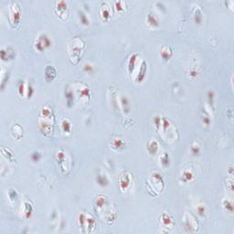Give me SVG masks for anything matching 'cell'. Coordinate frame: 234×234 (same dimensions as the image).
<instances>
[{
    "mask_svg": "<svg viewBox=\"0 0 234 234\" xmlns=\"http://www.w3.org/2000/svg\"><path fill=\"white\" fill-rule=\"evenodd\" d=\"M9 19L13 25H17L20 19V9L16 2H12L9 8Z\"/></svg>",
    "mask_w": 234,
    "mask_h": 234,
    "instance_id": "obj_3",
    "label": "cell"
},
{
    "mask_svg": "<svg viewBox=\"0 0 234 234\" xmlns=\"http://www.w3.org/2000/svg\"><path fill=\"white\" fill-rule=\"evenodd\" d=\"M121 104H122V106H123V111L128 112L129 109H130V104H129V102H128V100H127L126 97H123V98H122Z\"/></svg>",
    "mask_w": 234,
    "mask_h": 234,
    "instance_id": "obj_26",
    "label": "cell"
},
{
    "mask_svg": "<svg viewBox=\"0 0 234 234\" xmlns=\"http://www.w3.org/2000/svg\"><path fill=\"white\" fill-rule=\"evenodd\" d=\"M182 178H183L185 182H188V181H191L192 180V178H194V175H193V173L190 170H185L183 175H182Z\"/></svg>",
    "mask_w": 234,
    "mask_h": 234,
    "instance_id": "obj_23",
    "label": "cell"
},
{
    "mask_svg": "<svg viewBox=\"0 0 234 234\" xmlns=\"http://www.w3.org/2000/svg\"><path fill=\"white\" fill-rule=\"evenodd\" d=\"M147 24L149 25V27H155L158 26V18L157 17L155 16V13L153 12H150L148 14V17H147Z\"/></svg>",
    "mask_w": 234,
    "mask_h": 234,
    "instance_id": "obj_11",
    "label": "cell"
},
{
    "mask_svg": "<svg viewBox=\"0 0 234 234\" xmlns=\"http://www.w3.org/2000/svg\"><path fill=\"white\" fill-rule=\"evenodd\" d=\"M160 160H161V164L163 165V166H168L169 165V156L166 153H165L160 157Z\"/></svg>",
    "mask_w": 234,
    "mask_h": 234,
    "instance_id": "obj_25",
    "label": "cell"
},
{
    "mask_svg": "<svg viewBox=\"0 0 234 234\" xmlns=\"http://www.w3.org/2000/svg\"><path fill=\"white\" fill-rule=\"evenodd\" d=\"M41 112H42V114L44 117H49L51 114V110L50 108H43L41 110Z\"/></svg>",
    "mask_w": 234,
    "mask_h": 234,
    "instance_id": "obj_33",
    "label": "cell"
},
{
    "mask_svg": "<svg viewBox=\"0 0 234 234\" xmlns=\"http://www.w3.org/2000/svg\"><path fill=\"white\" fill-rule=\"evenodd\" d=\"M83 49H84V43L82 42V40L78 38L75 39L73 40V43L70 46V49H69V53H70L71 59H72V58L76 59L78 61L81 52L83 50Z\"/></svg>",
    "mask_w": 234,
    "mask_h": 234,
    "instance_id": "obj_1",
    "label": "cell"
},
{
    "mask_svg": "<svg viewBox=\"0 0 234 234\" xmlns=\"http://www.w3.org/2000/svg\"><path fill=\"white\" fill-rule=\"evenodd\" d=\"M56 11H57V13L59 14V17H61V15L67 16V11H68V8H67V3H66L65 1L57 2Z\"/></svg>",
    "mask_w": 234,
    "mask_h": 234,
    "instance_id": "obj_7",
    "label": "cell"
},
{
    "mask_svg": "<svg viewBox=\"0 0 234 234\" xmlns=\"http://www.w3.org/2000/svg\"><path fill=\"white\" fill-rule=\"evenodd\" d=\"M40 129L43 131V133H50L51 132V126H50V123H48L47 121H40Z\"/></svg>",
    "mask_w": 234,
    "mask_h": 234,
    "instance_id": "obj_19",
    "label": "cell"
},
{
    "mask_svg": "<svg viewBox=\"0 0 234 234\" xmlns=\"http://www.w3.org/2000/svg\"><path fill=\"white\" fill-rule=\"evenodd\" d=\"M146 69H147L146 63V61H143L142 64H141V66H140V69H139L138 74H137V76H136V82H141L144 80V78H145V76H146Z\"/></svg>",
    "mask_w": 234,
    "mask_h": 234,
    "instance_id": "obj_9",
    "label": "cell"
},
{
    "mask_svg": "<svg viewBox=\"0 0 234 234\" xmlns=\"http://www.w3.org/2000/svg\"><path fill=\"white\" fill-rule=\"evenodd\" d=\"M56 69L53 66H48L45 69V78L47 82H51L56 76Z\"/></svg>",
    "mask_w": 234,
    "mask_h": 234,
    "instance_id": "obj_8",
    "label": "cell"
},
{
    "mask_svg": "<svg viewBox=\"0 0 234 234\" xmlns=\"http://www.w3.org/2000/svg\"><path fill=\"white\" fill-rule=\"evenodd\" d=\"M185 220H186V224H185L186 227L185 228L188 232H196L197 230V224L191 216L186 215Z\"/></svg>",
    "mask_w": 234,
    "mask_h": 234,
    "instance_id": "obj_4",
    "label": "cell"
},
{
    "mask_svg": "<svg viewBox=\"0 0 234 234\" xmlns=\"http://www.w3.org/2000/svg\"><path fill=\"white\" fill-rule=\"evenodd\" d=\"M24 208H25L24 209V215H25V217L26 218H29L31 216V214H32V211H33L32 205L28 201H26L25 204H24Z\"/></svg>",
    "mask_w": 234,
    "mask_h": 234,
    "instance_id": "obj_20",
    "label": "cell"
},
{
    "mask_svg": "<svg viewBox=\"0 0 234 234\" xmlns=\"http://www.w3.org/2000/svg\"><path fill=\"white\" fill-rule=\"evenodd\" d=\"M95 226H96V222H95L94 218L90 214H88V215L86 214V225H85L86 231H88V232L93 231V229H95Z\"/></svg>",
    "mask_w": 234,
    "mask_h": 234,
    "instance_id": "obj_6",
    "label": "cell"
},
{
    "mask_svg": "<svg viewBox=\"0 0 234 234\" xmlns=\"http://www.w3.org/2000/svg\"><path fill=\"white\" fill-rule=\"evenodd\" d=\"M35 48L39 51H43L44 50L51 46V40L46 34H40L35 40Z\"/></svg>",
    "mask_w": 234,
    "mask_h": 234,
    "instance_id": "obj_2",
    "label": "cell"
},
{
    "mask_svg": "<svg viewBox=\"0 0 234 234\" xmlns=\"http://www.w3.org/2000/svg\"><path fill=\"white\" fill-rule=\"evenodd\" d=\"M123 5H124V3L123 2V1H118V2H116L115 3V7H116V9L117 10H123Z\"/></svg>",
    "mask_w": 234,
    "mask_h": 234,
    "instance_id": "obj_35",
    "label": "cell"
},
{
    "mask_svg": "<svg viewBox=\"0 0 234 234\" xmlns=\"http://www.w3.org/2000/svg\"><path fill=\"white\" fill-rule=\"evenodd\" d=\"M147 151L151 155H155L158 151V144L155 140H151L147 145Z\"/></svg>",
    "mask_w": 234,
    "mask_h": 234,
    "instance_id": "obj_13",
    "label": "cell"
},
{
    "mask_svg": "<svg viewBox=\"0 0 234 234\" xmlns=\"http://www.w3.org/2000/svg\"><path fill=\"white\" fill-rule=\"evenodd\" d=\"M161 220H162V223L163 225L165 227V228H168L170 226H173V220L171 218V216L168 213H164L161 217Z\"/></svg>",
    "mask_w": 234,
    "mask_h": 234,
    "instance_id": "obj_12",
    "label": "cell"
},
{
    "mask_svg": "<svg viewBox=\"0 0 234 234\" xmlns=\"http://www.w3.org/2000/svg\"><path fill=\"white\" fill-rule=\"evenodd\" d=\"M27 98H29V97H31V96H32L33 91H34V89H33V87H32L31 83H28V85H27Z\"/></svg>",
    "mask_w": 234,
    "mask_h": 234,
    "instance_id": "obj_32",
    "label": "cell"
},
{
    "mask_svg": "<svg viewBox=\"0 0 234 234\" xmlns=\"http://www.w3.org/2000/svg\"><path fill=\"white\" fill-rule=\"evenodd\" d=\"M137 57H138V55L136 53L133 54L130 57V59L128 61V71H129L130 73H132L133 72V69H135V67H136L135 65H136V60H137Z\"/></svg>",
    "mask_w": 234,
    "mask_h": 234,
    "instance_id": "obj_14",
    "label": "cell"
},
{
    "mask_svg": "<svg viewBox=\"0 0 234 234\" xmlns=\"http://www.w3.org/2000/svg\"><path fill=\"white\" fill-rule=\"evenodd\" d=\"M125 146V144L123 143V141L121 139V138H114L112 142V146L113 148H115V149H121V148H123Z\"/></svg>",
    "mask_w": 234,
    "mask_h": 234,
    "instance_id": "obj_17",
    "label": "cell"
},
{
    "mask_svg": "<svg viewBox=\"0 0 234 234\" xmlns=\"http://www.w3.org/2000/svg\"><path fill=\"white\" fill-rule=\"evenodd\" d=\"M161 56H162V58L165 59V60H168L170 58H171V56H172V54H173V51H172V50H171V48L170 47H168V46H164L162 49H161Z\"/></svg>",
    "mask_w": 234,
    "mask_h": 234,
    "instance_id": "obj_10",
    "label": "cell"
},
{
    "mask_svg": "<svg viewBox=\"0 0 234 234\" xmlns=\"http://www.w3.org/2000/svg\"><path fill=\"white\" fill-rule=\"evenodd\" d=\"M18 91L20 95H23L24 94V91H25V83L24 82H18Z\"/></svg>",
    "mask_w": 234,
    "mask_h": 234,
    "instance_id": "obj_30",
    "label": "cell"
},
{
    "mask_svg": "<svg viewBox=\"0 0 234 234\" xmlns=\"http://www.w3.org/2000/svg\"><path fill=\"white\" fill-rule=\"evenodd\" d=\"M83 70H84L86 72H92L93 68H92V66H91V65H90V64H84V66H83Z\"/></svg>",
    "mask_w": 234,
    "mask_h": 234,
    "instance_id": "obj_36",
    "label": "cell"
},
{
    "mask_svg": "<svg viewBox=\"0 0 234 234\" xmlns=\"http://www.w3.org/2000/svg\"><path fill=\"white\" fill-rule=\"evenodd\" d=\"M97 182L101 186H107L109 184V180L104 174H99L97 176Z\"/></svg>",
    "mask_w": 234,
    "mask_h": 234,
    "instance_id": "obj_18",
    "label": "cell"
},
{
    "mask_svg": "<svg viewBox=\"0 0 234 234\" xmlns=\"http://www.w3.org/2000/svg\"><path fill=\"white\" fill-rule=\"evenodd\" d=\"M222 207L224 208V210L229 213L233 212V203L230 199L229 198H224L222 200Z\"/></svg>",
    "mask_w": 234,
    "mask_h": 234,
    "instance_id": "obj_16",
    "label": "cell"
},
{
    "mask_svg": "<svg viewBox=\"0 0 234 234\" xmlns=\"http://www.w3.org/2000/svg\"><path fill=\"white\" fill-rule=\"evenodd\" d=\"M95 203H96V207H97L98 210L104 208L106 203H107L106 197H104V196H98L96 200H95Z\"/></svg>",
    "mask_w": 234,
    "mask_h": 234,
    "instance_id": "obj_15",
    "label": "cell"
},
{
    "mask_svg": "<svg viewBox=\"0 0 234 234\" xmlns=\"http://www.w3.org/2000/svg\"><path fill=\"white\" fill-rule=\"evenodd\" d=\"M65 97H66V100H67V104H68V106H72V104H73V99H74V96H73V92L72 90H68L66 91L65 93Z\"/></svg>",
    "mask_w": 234,
    "mask_h": 234,
    "instance_id": "obj_21",
    "label": "cell"
},
{
    "mask_svg": "<svg viewBox=\"0 0 234 234\" xmlns=\"http://www.w3.org/2000/svg\"><path fill=\"white\" fill-rule=\"evenodd\" d=\"M130 183H131V176H130V174H128L126 172L122 174L121 177H120V179H119L120 188L123 191L127 189V188L130 186Z\"/></svg>",
    "mask_w": 234,
    "mask_h": 234,
    "instance_id": "obj_5",
    "label": "cell"
},
{
    "mask_svg": "<svg viewBox=\"0 0 234 234\" xmlns=\"http://www.w3.org/2000/svg\"><path fill=\"white\" fill-rule=\"evenodd\" d=\"M208 97H209V102L210 104H213L214 103V92L212 91H210L208 93Z\"/></svg>",
    "mask_w": 234,
    "mask_h": 234,
    "instance_id": "obj_34",
    "label": "cell"
},
{
    "mask_svg": "<svg viewBox=\"0 0 234 234\" xmlns=\"http://www.w3.org/2000/svg\"><path fill=\"white\" fill-rule=\"evenodd\" d=\"M201 12H200L199 9H197L194 13V19H195V22L196 23H200L201 22Z\"/></svg>",
    "mask_w": 234,
    "mask_h": 234,
    "instance_id": "obj_27",
    "label": "cell"
},
{
    "mask_svg": "<svg viewBox=\"0 0 234 234\" xmlns=\"http://www.w3.org/2000/svg\"><path fill=\"white\" fill-rule=\"evenodd\" d=\"M61 127L63 129V131L65 133H70L71 132V129H72V125H71V123L69 122L68 119H64L61 123Z\"/></svg>",
    "mask_w": 234,
    "mask_h": 234,
    "instance_id": "obj_22",
    "label": "cell"
},
{
    "mask_svg": "<svg viewBox=\"0 0 234 234\" xmlns=\"http://www.w3.org/2000/svg\"><path fill=\"white\" fill-rule=\"evenodd\" d=\"M102 16L105 19H107L110 17V10H109L108 8H106V7H103L102 8Z\"/></svg>",
    "mask_w": 234,
    "mask_h": 234,
    "instance_id": "obj_29",
    "label": "cell"
},
{
    "mask_svg": "<svg viewBox=\"0 0 234 234\" xmlns=\"http://www.w3.org/2000/svg\"><path fill=\"white\" fill-rule=\"evenodd\" d=\"M191 151L194 155H197L199 153V146H193L192 148H191Z\"/></svg>",
    "mask_w": 234,
    "mask_h": 234,
    "instance_id": "obj_38",
    "label": "cell"
},
{
    "mask_svg": "<svg viewBox=\"0 0 234 234\" xmlns=\"http://www.w3.org/2000/svg\"><path fill=\"white\" fill-rule=\"evenodd\" d=\"M79 16H80V19H81V22L83 23L84 25H88L89 24V19L87 18V17L85 16V14H83L82 12H79Z\"/></svg>",
    "mask_w": 234,
    "mask_h": 234,
    "instance_id": "obj_31",
    "label": "cell"
},
{
    "mask_svg": "<svg viewBox=\"0 0 234 234\" xmlns=\"http://www.w3.org/2000/svg\"><path fill=\"white\" fill-rule=\"evenodd\" d=\"M40 158V154L38 153V152H35L34 154L32 155V159L34 160V161H39Z\"/></svg>",
    "mask_w": 234,
    "mask_h": 234,
    "instance_id": "obj_37",
    "label": "cell"
},
{
    "mask_svg": "<svg viewBox=\"0 0 234 234\" xmlns=\"http://www.w3.org/2000/svg\"><path fill=\"white\" fill-rule=\"evenodd\" d=\"M80 96L82 98H87L89 99L90 97V89L88 87H83L82 89H81L80 91Z\"/></svg>",
    "mask_w": 234,
    "mask_h": 234,
    "instance_id": "obj_24",
    "label": "cell"
},
{
    "mask_svg": "<svg viewBox=\"0 0 234 234\" xmlns=\"http://www.w3.org/2000/svg\"><path fill=\"white\" fill-rule=\"evenodd\" d=\"M197 213L200 216H205V214H206V208H205V206L203 204H199L197 207Z\"/></svg>",
    "mask_w": 234,
    "mask_h": 234,
    "instance_id": "obj_28",
    "label": "cell"
}]
</instances>
